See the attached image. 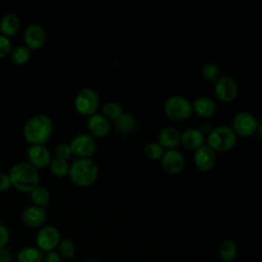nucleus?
I'll list each match as a JSON object with an SVG mask.
<instances>
[{
	"mask_svg": "<svg viewBox=\"0 0 262 262\" xmlns=\"http://www.w3.org/2000/svg\"><path fill=\"white\" fill-rule=\"evenodd\" d=\"M11 184L21 191H31L38 185L39 172L30 162L14 164L9 170Z\"/></svg>",
	"mask_w": 262,
	"mask_h": 262,
	"instance_id": "nucleus-1",
	"label": "nucleus"
},
{
	"mask_svg": "<svg viewBox=\"0 0 262 262\" xmlns=\"http://www.w3.org/2000/svg\"><path fill=\"white\" fill-rule=\"evenodd\" d=\"M52 132V121L44 114L33 116L24 126L26 139L33 144H43Z\"/></svg>",
	"mask_w": 262,
	"mask_h": 262,
	"instance_id": "nucleus-2",
	"label": "nucleus"
},
{
	"mask_svg": "<svg viewBox=\"0 0 262 262\" xmlns=\"http://www.w3.org/2000/svg\"><path fill=\"white\" fill-rule=\"evenodd\" d=\"M69 173L76 184L89 185L96 179L98 168L90 158L79 157L70 165Z\"/></svg>",
	"mask_w": 262,
	"mask_h": 262,
	"instance_id": "nucleus-3",
	"label": "nucleus"
},
{
	"mask_svg": "<svg viewBox=\"0 0 262 262\" xmlns=\"http://www.w3.org/2000/svg\"><path fill=\"white\" fill-rule=\"evenodd\" d=\"M236 141V133L234 130L225 125L213 128L208 135L209 146L218 151H224L231 148Z\"/></svg>",
	"mask_w": 262,
	"mask_h": 262,
	"instance_id": "nucleus-4",
	"label": "nucleus"
},
{
	"mask_svg": "<svg viewBox=\"0 0 262 262\" xmlns=\"http://www.w3.org/2000/svg\"><path fill=\"white\" fill-rule=\"evenodd\" d=\"M165 113L167 116L176 121H182L189 117L192 111L191 102L182 95H173L165 101Z\"/></svg>",
	"mask_w": 262,
	"mask_h": 262,
	"instance_id": "nucleus-5",
	"label": "nucleus"
},
{
	"mask_svg": "<svg viewBox=\"0 0 262 262\" xmlns=\"http://www.w3.org/2000/svg\"><path fill=\"white\" fill-rule=\"evenodd\" d=\"M75 107L78 112H80L83 115H93L96 111L98 103H99V97L97 92L90 87H86L81 89L76 97H75Z\"/></svg>",
	"mask_w": 262,
	"mask_h": 262,
	"instance_id": "nucleus-6",
	"label": "nucleus"
},
{
	"mask_svg": "<svg viewBox=\"0 0 262 262\" xmlns=\"http://www.w3.org/2000/svg\"><path fill=\"white\" fill-rule=\"evenodd\" d=\"M232 126L235 133L242 136H249L256 132L258 127L257 118L250 112H239L232 120Z\"/></svg>",
	"mask_w": 262,
	"mask_h": 262,
	"instance_id": "nucleus-7",
	"label": "nucleus"
},
{
	"mask_svg": "<svg viewBox=\"0 0 262 262\" xmlns=\"http://www.w3.org/2000/svg\"><path fill=\"white\" fill-rule=\"evenodd\" d=\"M36 241L40 250L45 252L53 251L60 242V233L54 226H44L38 231Z\"/></svg>",
	"mask_w": 262,
	"mask_h": 262,
	"instance_id": "nucleus-8",
	"label": "nucleus"
},
{
	"mask_svg": "<svg viewBox=\"0 0 262 262\" xmlns=\"http://www.w3.org/2000/svg\"><path fill=\"white\" fill-rule=\"evenodd\" d=\"M70 145L74 154L79 157L88 158V156H90L94 151L96 147V141L91 134L80 133L72 139Z\"/></svg>",
	"mask_w": 262,
	"mask_h": 262,
	"instance_id": "nucleus-9",
	"label": "nucleus"
},
{
	"mask_svg": "<svg viewBox=\"0 0 262 262\" xmlns=\"http://www.w3.org/2000/svg\"><path fill=\"white\" fill-rule=\"evenodd\" d=\"M237 93V84L229 76L220 77L215 85V94L222 101L232 100Z\"/></svg>",
	"mask_w": 262,
	"mask_h": 262,
	"instance_id": "nucleus-10",
	"label": "nucleus"
},
{
	"mask_svg": "<svg viewBox=\"0 0 262 262\" xmlns=\"http://www.w3.org/2000/svg\"><path fill=\"white\" fill-rule=\"evenodd\" d=\"M184 164V159L181 152L177 149L170 148L163 152L161 157V165L162 168L171 174L178 173L182 168Z\"/></svg>",
	"mask_w": 262,
	"mask_h": 262,
	"instance_id": "nucleus-11",
	"label": "nucleus"
},
{
	"mask_svg": "<svg viewBox=\"0 0 262 262\" xmlns=\"http://www.w3.org/2000/svg\"><path fill=\"white\" fill-rule=\"evenodd\" d=\"M45 37L44 29L37 24L28 25L24 32V39L30 49H37L41 47L45 41Z\"/></svg>",
	"mask_w": 262,
	"mask_h": 262,
	"instance_id": "nucleus-12",
	"label": "nucleus"
},
{
	"mask_svg": "<svg viewBox=\"0 0 262 262\" xmlns=\"http://www.w3.org/2000/svg\"><path fill=\"white\" fill-rule=\"evenodd\" d=\"M216 161L215 150L209 145H202L195 149L194 163L196 167L203 171L210 170Z\"/></svg>",
	"mask_w": 262,
	"mask_h": 262,
	"instance_id": "nucleus-13",
	"label": "nucleus"
},
{
	"mask_svg": "<svg viewBox=\"0 0 262 262\" xmlns=\"http://www.w3.org/2000/svg\"><path fill=\"white\" fill-rule=\"evenodd\" d=\"M45 218H46L45 208L37 205L27 207L21 214L23 222L26 225L31 227H37L43 224V222L45 221Z\"/></svg>",
	"mask_w": 262,
	"mask_h": 262,
	"instance_id": "nucleus-14",
	"label": "nucleus"
},
{
	"mask_svg": "<svg viewBox=\"0 0 262 262\" xmlns=\"http://www.w3.org/2000/svg\"><path fill=\"white\" fill-rule=\"evenodd\" d=\"M30 163L35 167H46L50 163V151L43 144H32L28 149Z\"/></svg>",
	"mask_w": 262,
	"mask_h": 262,
	"instance_id": "nucleus-15",
	"label": "nucleus"
},
{
	"mask_svg": "<svg viewBox=\"0 0 262 262\" xmlns=\"http://www.w3.org/2000/svg\"><path fill=\"white\" fill-rule=\"evenodd\" d=\"M89 131L96 136H103L108 133L111 125L108 120L100 114H93L87 120Z\"/></svg>",
	"mask_w": 262,
	"mask_h": 262,
	"instance_id": "nucleus-16",
	"label": "nucleus"
},
{
	"mask_svg": "<svg viewBox=\"0 0 262 262\" xmlns=\"http://www.w3.org/2000/svg\"><path fill=\"white\" fill-rule=\"evenodd\" d=\"M180 140L187 148H199L205 141L204 133L198 128H187L180 135Z\"/></svg>",
	"mask_w": 262,
	"mask_h": 262,
	"instance_id": "nucleus-17",
	"label": "nucleus"
},
{
	"mask_svg": "<svg viewBox=\"0 0 262 262\" xmlns=\"http://www.w3.org/2000/svg\"><path fill=\"white\" fill-rule=\"evenodd\" d=\"M179 140H180V134L178 130L174 127H171V126L165 127L159 133V143L163 147H167L168 149L176 146Z\"/></svg>",
	"mask_w": 262,
	"mask_h": 262,
	"instance_id": "nucleus-18",
	"label": "nucleus"
},
{
	"mask_svg": "<svg viewBox=\"0 0 262 262\" xmlns=\"http://www.w3.org/2000/svg\"><path fill=\"white\" fill-rule=\"evenodd\" d=\"M193 110L202 117H210L215 113V101L209 96H200L193 102Z\"/></svg>",
	"mask_w": 262,
	"mask_h": 262,
	"instance_id": "nucleus-19",
	"label": "nucleus"
},
{
	"mask_svg": "<svg viewBox=\"0 0 262 262\" xmlns=\"http://www.w3.org/2000/svg\"><path fill=\"white\" fill-rule=\"evenodd\" d=\"M19 28V18L14 13H6L0 19V30L3 35H13Z\"/></svg>",
	"mask_w": 262,
	"mask_h": 262,
	"instance_id": "nucleus-20",
	"label": "nucleus"
},
{
	"mask_svg": "<svg viewBox=\"0 0 262 262\" xmlns=\"http://www.w3.org/2000/svg\"><path fill=\"white\" fill-rule=\"evenodd\" d=\"M43 255L39 248L27 247L17 254V262H42Z\"/></svg>",
	"mask_w": 262,
	"mask_h": 262,
	"instance_id": "nucleus-21",
	"label": "nucleus"
},
{
	"mask_svg": "<svg viewBox=\"0 0 262 262\" xmlns=\"http://www.w3.org/2000/svg\"><path fill=\"white\" fill-rule=\"evenodd\" d=\"M30 192H31V200L37 206L44 207L48 204V202L50 200L49 190L45 186L37 185Z\"/></svg>",
	"mask_w": 262,
	"mask_h": 262,
	"instance_id": "nucleus-22",
	"label": "nucleus"
},
{
	"mask_svg": "<svg viewBox=\"0 0 262 262\" xmlns=\"http://www.w3.org/2000/svg\"><path fill=\"white\" fill-rule=\"evenodd\" d=\"M115 126L118 131L121 133H129L133 130L135 126V120L133 116L129 113H123L115 123Z\"/></svg>",
	"mask_w": 262,
	"mask_h": 262,
	"instance_id": "nucleus-23",
	"label": "nucleus"
},
{
	"mask_svg": "<svg viewBox=\"0 0 262 262\" xmlns=\"http://www.w3.org/2000/svg\"><path fill=\"white\" fill-rule=\"evenodd\" d=\"M218 252L222 260L229 262L233 260L236 255V245L230 239L223 241L219 246Z\"/></svg>",
	"mask_w": 262,
	"mask_h": 262,
	"instance_id": "nucleus-24",
	"label": "nucleus"
},
{
	"mask_svg": "<svg viewBox=\"0 0 262 262\" xmlns=\"http://www.w3.org/2000/svg\"><path fill=\"white\" fill-rule=\"evenodd\" d=\"M201 74L208 81H216L222 77V71L220 67L214 62L205 63L201 70Z\"/></svg>",
	"mask_w": 262,
	"mask_h": 262,
	"instance_id": "nucleus-25",
	"label": "nucleus"
},
{
	"mask_svg": "<svg viewBox=\"0 0 262 262\" xmlns=\"http://www.w3.org/2000/svg\"><path fill=\"white\" fill-rule=\"evenodd\" d=\"M11 59L15 63H24L29 60L31 56V49L27 45H17L11 48Z\"/></svg>",
	"mask_w": 262,
	"mask_h": 262,
	"instance_id": "nucleus-26",
	"label": "nucleus"
},
{
	"mask_svg": "<svg viewBox=\"0 0 262 262\" xmlns=\"http://www.w3.org/2000/svg\"><path fill=\"white\" fill-rule=\"evenodd\" d=\"M123 114L122 106L116 101H108L102 107V115L107 120H117Z\"/></svg>",
	"mask_w": 262,
	"mask_h": 262,
	"instance_id": "nucleus-27",
	"label": "nucleus"
},
{
	"mask_svg": "<svg viewBox=\"0 0 262 262\" xmlns=\"http://www.w3.org/2000/svg\"><path fill=\"white\" fill-rule=\"evenodd\" d=\"M49 166H50L51 172L58 176H62V175L67 174L69 172V168H70L68 161L66 159H62L59 157H55L52 160H50Z\"/></svg>",
	"mask_w": 262,
	"mask_h": 262,
	"instance_id": "nucleus-28",
	"label": "nucleus"
},
{
	"mask_svg": "<svg viewBox=\"0 0 262 262\" xmlns=\"http://www.w3.org/2000/svg\"><path fill=\"white\" fill-rule=\"evenodd\" d=\"M57 247H58V251H59L58 254L62 258L71 259V258L74 257L75 252H76V247H75L74 243L71 239L64 238V239L60 241Z\"/></svg>",
	"mask_w": 262,
	"mask_h": 262,
	"instance_id": "nucleus-29",
	"label": "nucleus"
},
{
	"mask_svg": "<svg viewBox=\"0 0 262 262\" xmlns=\"http://www.w3.org/2000/svg\"><path fill=\"white\" fill-rule=\"evenodd\" d=\"M163 152V146L158 142H148L144 147V155L151 160L161 158Z\"/></svg>",
	"mask_w": 262,
	"mask_h": 262,
	"instance_id": "nucleus-30",
	"label": "nucleus"
},
{
	"mask_svg": "<svg viewBox=\"0 0 262 262\" xmlns=\"http://www.w3.org/2000/svg\"><path fill=\"white\" fill-rule=\"evenodd\" d=\"M55 154H56V157H59V158H62V159L67 160L68 158L71 157L73 151H72V147L69 143L62 142V143H59V144L56 145Z\"/></svg>",
	"mask_w": 262,
	"mask_h": 262,
	"instance_id": "nucleus-31",
	"label": "nucleus"
},
{
	"mask_svg": "<svg viewBox=\"0 0 262 262\" xmlns=\"http://www.w3.org/2000/svg\"><path fill=\"white\" fill-rule=\"evenodd\" d=\"M9 51H11L10 39L5 35L0 34V57L5 56Z\"/></svg>",
	"mask_w": 262,
	"mask_h": 262,
	"instance_id": "nucleus-32",
	"label": "nucleus"
},
{
	"mask_svg": "<svg viewBox=\"0 0 262 262\" xmlns=\"http://www.w3.org/2000/svg\"><path fill=\"white\" fill-rule=\"evenodd\" d=\"M8 241H9V230L5 225L0 224V249L4 248V246L8 243Z\"/></svg>",
	"mask_w": 262,
	"mask_h": 262,
	"instance_id": "nucleus-33",
	"label": "nucleus"
},
{
	"mask_svg": "<svg viewBox=\"0 0 262 262\" xmlns=\"http://www.w3.org/2000/svg\"><path fill=\"white\" fill-rule=\"evenodd\" d=\"M11 180L9 174L6 172H0V190H6L9 188Z\"/></svg>",
	"mask_w": 262,
	"mask_h": 262,
	"instance_id": "nucleus-34",
	"label": "nucleus"
},
{
	"mask_svg": "<svg viewBox=\"0 0 262 262\" xmlns=\"http://www.w3.org/2000/svg\"><path fill=\"white\" fill-rule=\"evenodd\" d=\"M43 262H61V258L57 252L49 251L43 256Z\"/></svg>",
	"mask_w": 262,
	"mask_h": 262,
	"instance_id": "nucleus-35",
	"label": "nucleus"
},
{
	"mask_svg": "<svg viewBox=\"0 0 262 262\" xmlns=\"http://www.w3.org/2000/svg\"><path fill=\"white\" fill-rule=\"evenodd\" d=\"M0 262H11V253L5 249H0Z\"/></svg>",
	"mask_w": 262,
	"mask_h": 262,
	"instance_id": "nucleus-36",
	"label": "nucleus"
},
{
	"mask_svg": "<svg viewBox=\"0 0 262 262\" xmlns=\"http://www.w3.org/2000/svg\"><path fill=\"white\" fill-rule=\"evenodd\" d=\"M256 131H258V133L262 136V122L258 123V127H257V130H256Z\"/></svg>",
	"mask_w": 262,
	"mask_h": 262,
	"instance_id": "nucleus-37",
	"label": "nucleus"
}]
</instances>
